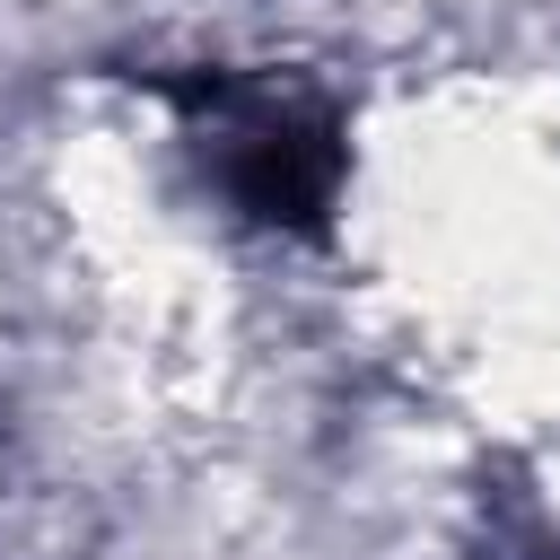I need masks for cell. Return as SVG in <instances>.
Masks as SVG:
<instances>
[{"label": "cell", "instance_id": "obj_1", "mask_svg": "<svg viewBox=\"0 0 560 560\" xmlns=\"http://www.w3.org/2000/svg\"><path fill=\"white\" fill-rule=\"evenodd\" d=\"M166 96L192 114L201 158H210V175L228 184V201L245 219L289 228V236H324L332 192H341L332 105H315L298 88H271V79H175Z\"/></svg>", "mask_w": 560, "mask_h": 560}]
</instances>
